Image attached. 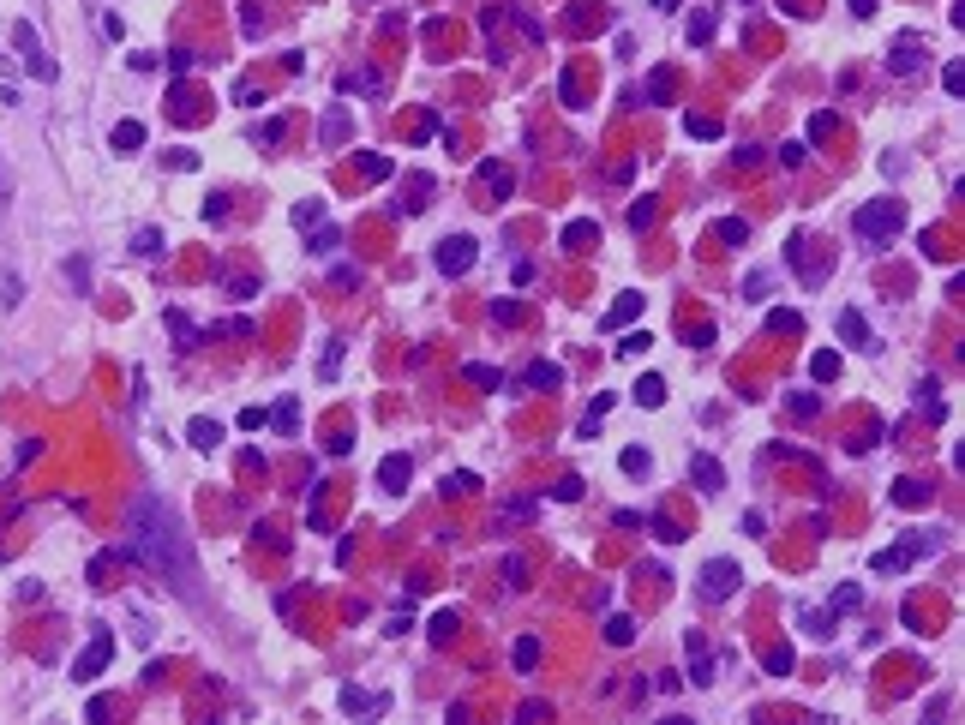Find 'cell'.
<instances>
[{
    "label": "cell",
    "mask_w": 965,
    "mask_h": 725,
    "mask_svg": "<svg viewBox=\"0 0 965 725\" xmlns=\"http://www.w3.org/2000/svg\"><path fill=\"white\" fill-rule=\"evenodd\" d=\"M132 558L144 564V570H156L174 594H198V558H192V534H186V522H180V510L168 504V498H156V492H144L138 504H132Z\"/></svg>",
    "instance_id": "6da1fadb"
},
{
    "label": "cell",
    "mask_w": 965,
    "mask_h": 725,
    "mask_svg": "<svg viewBox=\"0 0 965 725\" xmlns=\"http://www.w3.org/2000/svg\"><path fill=\"white\" fill-rule=\"evenodd\" d=\"M900 228H906V204H900V198H870V204L858 210V234H864L870 246H894Z\"/></svg>",
    "instance_id": "7a4b0ae2"
},
{
    "label": "cell",
    "mask_w": 965,
    "mask_h": 725,
    "mask_svg": "<svg viewBox=\"0 0 965 725\" xmlns=\"http://www.w3.org/2000/svg\"><path fill=\"white\" fill-rule=\"evenodd\" d=\"M12 48H18V60H24V72H30V78H42V84H54V78H60V66H54V54H42V36H36V24H30V18H18V24H12Z\"/></svg>",
    "instance_id": "3957f363"
},
{
    "label": "cell",
    "mask_w": 965,
    "mask_h": 725,
    "mask_svg": "<svg viewBox=\"0 0 965 725\" xmlns=\"http://www.w3.org/2000/svg\"><path fill=\"white\" fill-rule=\"evenodd\" d=\"M474 258H480V240H468V234H450V240H438V252H432L438 276H468Z\"/></svg>",
    "instance_id": "277c9868"
},
{
    "label": "cell",
    "mask_w": 965,
    "mask_h": 725,
    "mask_svg": "<svg viewBox=\"0 0 965 725\" xmlns=\"http://www.w3.org/2000/svg\"><path fill=\"white\" fill-rule=\"evenodd\" d=\"M108 660H114V636H108V630H96V636L84 642V654L72 660V678H78V684H90V678H102V672H108Z\"/></svg>",
    "instance_id": "5b68a950"
},
{
    "label": "cell",
    "mask_w": 965,
    "mask_h": 725,
    "mask_svg": "<svg viewBox=\"0 0 965 725\" xmlns=\"http://www.w3.org/2000/svg\"><path fill=\"white\" fill-rule=\"evenodd\" d=\"M930 552H936V540H930V534H924V540H900L894 552H876V558H870V570H876V576H888V570H906V564H918V558H930Z\"/></svg>",
    "instance_id": "8992f818"
},
{
    "label": "cell",
    "mask_w": 965,
    "mask_h": 725,
    "mask_svg": "<svg viewBox=\"0 0 965 725\" xmlns=\"http://www.w3.org/2000/svg\"><path fill=\"white\" fill-rule=\"evenodd\" d=\"M684 654H690V684L708 690V684H714V648H708V636L690 630V636H684Z\"/></svg>",
    "instance_id": "52a82bcc"
},
{
    "label": "cell",
    "mask_w": 965,
    "mask_h": 725,
    "mask_svg": "<svg viewBox=\"0 0 965 725\" xmlns=\"http://www.w3.org/2000/svg\"><path fill=\"white\" fill-rule=\"evenodd\" d=\"M486 186V204H504L510 192H516V174L504 168V162H480V174H474V192Z\"/></svg>",
    "instance_id": "ba28073f"
},
{
    "label": "cell",
    "mask_w": 965,
    "mask_h": 725,
    "mask_svg": "<svg viewBox=\"0 0 965 725\" xmlns=\"http://www.w3.org/2000/svg\"><path fill=\"white\" fill-rule=\"evenodd\" d=\"M702 594H708V600H732V594H738V564H732V558H714V564L702 570Z\"/></svg>",
    "instance_id": "9c48e42d"
},
{
    "label": "cell",
    "mask_w": 965,
    "mask_h": 725,
    "mask_svg": "<svg viewBox=\"0 0 965 725\" xmlns=\"http://www.w3.org/2000/svg\"><path fill=\"white\" fill-rule=\"evenodd\" d=\"M840 336H846V348L876 354V330H870V318H864V312H840Z\"/></svg>",
    "instance_id": "30bf717a"
},
{
    "label": "cell",
    "mask_w": 965,
    "mask_h": 725,
    "mask_svg": "<svg viewBox=\"0 0 965 725\" xmlns=\"http://www.w3.org/2000/svg\"><path fill=\"white\" fill-rule=\"evenodd\" d=\"M888 66H894L900 78H906V72H924V42H918V36H900L894 54H888Z\"/></svg>",
    "instance_id": "8fae6325"
},
{
    "label": "cell",
    "mask_w": 965,
    "mask_h": 725,
    "mask_svg": "<svg viewBox=\"0 0 965 725\" xmlns=\"http://www.w3.org/2000/svg\"><path fill=\"white\" fill-rule=\"evenodd\" d=\"M408 474H414V462H408V456H384V462H378V486H384L390 498H396V492H408Z\"/></svg>",
    "instance_id": "7c38bea8"
},
{
    "label": "cell",
    "mask_w": 965,
    "mask_h": 725,
    "mask_svg": "<svg viewBox=\"0 0 965 725\" xmlns=\"http://www.w3.org/2000/svg\"><path fill=\"white\" fill-rule=\"evenodd\" d=\"M786 252H792V270H798V276H804V282L816 288V276L828 270V258H810V240H804V234H798V240H792Z\"/></svg>",
    "instance_id": "4fadbf2b"
},
{
    "label": "cell",
    "mask_w": 965,
    "mask_h": 725,
    "mask_svg": "<svg viewBox=\"0 0 965 725\" xmlns=\"http://www.w3.org/2000/svg\"><path fill=\"white\" fill-rule=\"evenodd\" d=\"M690 480H696V492H720V486H726V468H720L714 456H690Z\"/></svg>",
    "instance_id": "5bb4252c"
},
{
    "label": "cell",
    "mask_w": 965,
    "mask_h": 725,
    "mask_svg": "<svg viewBox=\"0 0 965 725\" xmlns=\"http://www.w3.org/2000/svg\"><path fill=\"white\" fill-rule=\"evenodd\" d=\"M336 708H342V714H384V696H372V690H354V684H342Z\"/></svg>",
    "instance_id": "9a60e30c"
},
{
    "label": "cell",
    "mask_w": 965,
    "mask_h": 725,
    "mask_svg": "<svg viewBox=\"0 0 965 725\" xmlns=\"http://www.w3.org/2000/svg\"><path fill=\"white\" fill-rule=\"evenodd\" d=\"M108 144H114L120 156H132V150H144V120H120V126L108 132Z\"/></svg>",
    "instance_id": "2e32d148"
},
{
    "label": "cell",
    "mask_w": 965,
    "mask_h": 725,
    "mask_svg": "<svg viewBox=\"0 0 965 725\" xmlns=\"http://www.w3.org/2000/svg\"><path fill=\"white\" fill-rule=\"evenodd\" d=\"M666 402V378L660 372H642L636 378V408H660Z\"/></svg>",
    "instance_id": "e0dca14e"
},
{
    "label": "cell",
    "mask_w": 965,
    "mask_h": 725,
    "mask_svg": "<svg viewBox=\"0 0 965 725\" xmlns=\"http://www.w3.org/2000/svg\"><path fill=\"white\" fill-rule=\"evenodd\" d=\"M642 318V294H624L612 312H606V330H624V324H636Z\"/></svg>",
    "instance_id": "ac0fdd59"
},
{
    "label": "cell",
    "mask_w": 965,
    "mask_h": 725,
    "mask_svg": "<svg viewBox=\"0 0 965 725\" xmlns=\"http://www.w3.org/2000/svg\"><path fill=\"white\" fill-rule=\"evenodd\" d=\"M318 138H324V144H330V150H336V144H342V138H348V114H342V108H330V114H324V120H318Z\"/></svg>",
    "instance_id": "d6986e66"
},
{
    "label": "cell",
    "mask_w": 965,
    "mask_h": 725,
    "mask_svg": "<svg viewBox=\"0 0 965 725\" xmlns=\"http://www.w3.org/2000/svg\"><path fill=\"white\" fill-rule=\"evenodd\" d=\"M594 240H600V228H594V222H570V228H564V252H588Z\"/></svg>",
    "instance_id": "ffe728a7"
},
{
    "label": "cell",
    "mask_w": 965,
    "mask_h": 725,
    "mask_svg": "<svg viewBox=\"0 0 965 725\" xmlns=\"http://www.w3.org/2000/svg\"><path fill=\"white\" fill-rule=\"evenodd\" d=\"M522 384H534V390H558V384H564V372H558V366H546V360H534V366L522 372Z\"/></svg>",
    "instance_id": "44dd1931"
},
{
    "label": "cell",
    "mask_w": 965,
    "mask_h": 725,
    "mask_svg": "<svg viewBox=\"0 0 965 725\" xmlns=\"http://www.w3.org/2000/svg\"><path fill=\"white\" fill-rule=\"evenodd\" d=\"M612 402H618V396H612V390H606V396H594V408H588V420H582V426H576V438H594V432H600V420H606V414H612Z\"/></svg>",
    "instance_id": "7402d4cb"
},
{
    "label": "cell",
    "mask_w": 965,
    "mask_h": 725,
    "mask_svg": "<svg viewBox=\"0 0 965 725\" xmlns=\"http://www.w3.org/2000/svg\"><path fill=\"white\" fill-rule=\"evenodd\" d=\"M714 240H726V246H744V240H750V222H744V216H726V222H714Z\"/></svg>",
    "instance_id": "603a6c76"
},
{
    "label": "cell",
    "mask_w": 965,
    "mask_h": 725,
    "mask_svg": "<svg viewBox=\"0 0 965 725\" xmlns=\"http://www.w3.org/2000/svg\"><path fill=\"white\" fill-rule=\"evenodd\" d=\"M810 378H822V384H834V378H840V354H834V348H822V354H810Z\"/></svg>",
    "instance_id": "cb8c5ba5"
},
{
    "label": "cell",
    "mask_w": 965,
    "mask_h": 725,
    "mask_svg": "<svg viewBox=\"0 0 965 725\" xmlns=\"http://www.w3.org/2000/svg\"><path fill=\"white\" fill-rule=\"evenodd\" d=\"M606 642H612V648H630V642H636V618H624V612L606 618Z\"/></svg>",
    "instance_id": "d4e9b609"
},
{
    "label": "cell",
    "mask_w": 965,
    "mask_h": 725,
    "mask_svg": "<svg viewBox=\"0 0 965 725\" xmlns=\"http://www.w3.org/2000/svg\"><path fill=\"white\" fill-rule=\"evenodd\" d=\"M768 330H780V336H804V318L780 306V312H768Z\"/></svg>",
    "instance_id": "484cf974"
},
{
    "label": "cell",
    "mask_w": 965,
    "mask_h": 725,
    "mask_svg": "<svg viewBox=\"0 0 965 725\" xmlns=\"http://www.w3.org/2000/svg\"><path fill=\"white\" fill-rule=\"evenodd\" d=\"M192 444H198V450H216V444H222V426H216V420H192Z\"/></svg>",
    "instance_id": "4316f807"
},
{
    "label": "cell",
    "mask_w": 965,
    "mask_h": 725,
    "mask_svg": "<svg viewBox=\"0 0 965 725\" xmlns=\"http://www.w3.org/2000/svg\"><path fill=\"white\" fill-rule=\"evenodd\" d=\"M648 102H672V66H660V72L648 78Z\"/></svg>",
    "instance_id": "83f0119b"
},
{
    "label": "cell",
    "mask_w": 965,
    "mask_h": 725,
    "mask_svg": "<svg viewBox=\"0 0 965 725\" xmlns=\"http://www.w3.org/2000/svg\"><path fill=\"white\" fill-rule=\"evenodd\" d=\"M354 168H360L366 180H390V156H372V150H366V156H360Z\"/></svg>",
    "instance_id": "f1b7e54d"
},
{
    "label": "cell",
    "mask_w": 965,
    "mask_h": 725,
    "mask_svg": "<svg viewBox=\"0 0 965 725\" xmlns=\"http://www.w3.org/2000/svg\"><path fill=\"white\" fill-rule=\"evenodd\" d=\"M318 222H324V204H318V198L294 204V228H318Z\"/></svg>",
    "instance_id": "f546056e"
},
{
    "label": "cell",
    "mask_w": 965,
    "mask_h": 725,
    "mask_svg": "<svg viewBox=\"0 0 965 725\" xmlns=\"http://www.w3.org/2000/svg\"><path fill=\"white\" fill-rule=\"evenodd\" d=\"M324 450H330V456H348V450H354V438H348V432L330 420V426H324Z\"/></svg>",
    "instance_id": "4dcf8cb0"
},
{
    "label": "cell",
    "mask_w": 965,
    "mask_h": 725,
    "mask_svg": "<svg viewBox=\"0 0 965 725\" xmlns=\"http://www.w3.org/2000/svg\"><path fill=\"white\" fill-rule=\"evenodd\" d=\"M468 492H480V480H474V474H468V468H462V474H450V480H444V498H468Z\"/></svg>",
    "instance_id": "1f68e13d"
},
{
    "label": "cell",
    "mask_w": 965,
    "mask_h": 725,
    "mask_svg": "<svg viewBox=\"0 0 965 725\" xmlns=\"http://www.w3.org/2000/svg\"><path fill=\"white\" fill-rule=\"evenodd\" d=\"M534 666H540V642L522 636V642H516V672H534Z\"/></svg>",
    "instance_id": "d6a6232c"
},
{
    "label": "cell",
    "mask_w": 965,
    "mask_h": 725,
    "mask_svg": "<svg viewBox=\"0 0 965 725\" xmlns=\"http://www.w3.org/2000/svg\"><path fill=\"white\" fill-rule=\"evenodd\" d=\"M708 36H714V12H690V42L702 48Z\"/></svg>",
    "instance_id": "836d02e7"
},
{
    "label": "cell",
    "mask_w": 965,
    "mask_h": 725,
    "mask_svg": "<svg viewBox=\"0 0 965 725\" xmlns=\"http://www.w3.org/2000/svg\"><path fill=\"white\" fill-rule=\"evenodd\" d=\"M132 252H138V258H162V234H156V228H144V234L132 240Z\"/></svg>",
    "instance_id": "e575fe53"
},
{
    "label": "cell",
    "mask_w": 965,
    "mask_h": 725,
    "mask_svg": "<svg viewBox=\"0 0 965 725\" xmlns=\"http://www.w3.org/2000/svg\"><path fill=\"white\" fill-rule=\"evenodd\" d=\"M66 282H72L78 294H90V264H84V258H66Z\"/></svg>",
    "instance_id": "d590c367"
},
{
    "label": "cell",
    "mask_w": 965,
    "mask_h": 725,
    "mask_svg": "<svg viewBox=\"0 0 965 725\" xmlns=\"http://www.w3.org/2000/svg\"><path fill=\"white\" fill-rule=\"evenodd\" d=\"M168 330H174V342H180V348H186V342H192V336H198V330H192V318H186V312H180V306H174V312H168Z\"/></svg>",
    "instance_id": "8d00e7d4"
},
{
    "label": "cell",
    "mask_w": 965,
    "mask_h": 725,
    "mask_svg": "<svg viewBox=\"0 0 965 725\" xmlns=\"http://www.w3.org/2000/svg\"><path fill=\"white\" fill-rule=\"evenodd\" d=\"M468 384H480V390H498V384H504V372H498V366H468Z\"/></svg>",
    "instance_id": "74e56055"
},
{
    "label": "cell",
    "mask_w": 965,
    "mask_h": 725,
    "mask_svg": "<svg viewBox=\"0 0 965 725\" xmlns=\"http://www.w3.org/2000/svg\"><path fill=\"white\" fill-rule=\"evenodd\" d=\"M930 498V486H918V480H900L894 486V504H924Z\"/></svg>",
    "instance_id": "f35d334b"
},
{
    "label": "cell",
    "mask_w": 965,
    "mask_h": 725,
    "mask_svg": "<svg viewBox=\"0 0 965 725\" xmlns=\"http://www.w3.org/2000/svg\"><path fill=\"white\" fill-rule=\"evenodd\" d=\"M804 630H810L816 642H828V636H834V618H828V612H804Z\"/></svg>",
    "instance_id": "ab89813d"
},
{
    "label": "cell",
    "mask_w": 965,
    "mask_h": 725,
    "mask_svg": "<svg viewBox=\"0 0 965 725\" xmlns=\"http://www.w3.org/2000/svg\"><path fill=\"white\" fill-rule=\"evenodd\" d=\"M684 126H690V132H696V138H720V120H714V114H690V120H684Z\"/></svg>",
    "instance_id": "60d3db41"
},
{
    "label": "cell",
    "mask_w": 965,
    "mask_h": 725,
    "mask_svg": "<svg viewBox=\"0 0 965 725\" xmlns=\"http://www.w3.org/2000/svg\"><path fill=\"white\" fill-rule=\"evenodd\" d=\"M270 420H276L282 432H294V426H300V408H294V402H276V408H270Z\"/></svg>",
    "instance_id": "b9f144b4"
},
{
    "label": "cell",
    "mask_w": 965,
    "mask_h": 725,
    "mask_svg": "<svg viewBox=\"0 0 965 725\" xmlns=\"http://www.w3.org/2000/svg\"><path fill=\"white\" fill-rule=\"evenodd\" d=\"M582 492H588V486H582V474H564V480L552 486V498H564V504H570V498H582Z\"/></svg>",
    "instance_id": "7bdbcfd3"
},
{
    "label": "cell",
    "mask_w": 965,
    "mask_h": 725,
    "mask_svg": "<svg viewBox=\"0 0 965 725\" xmlns=\"http://www.w3.org/2000/svg\"><path fill=\"white\" fill-rule=\"evenodd\" d=\"M852 606H864V588H858V582H846V588L834 594V612H852Z\"/></svg>",
    "instance_id": "ee69618b"
},
{
    "label": "cell",
    "mask_w": 965,
    "mask_h": 725,
    "mask_svg": "<svg viewBox=\"0 0 965 725\" xmlns=\"http://www.w3.org/2000/svg\"><path fill=\"white\" fill-rule=\"evenodd\" d=\"M942 84H948L954 96H965V66H960V60H948V66H942Z\"/></svg>",
    "instance_id": "f6af8a7d"
},
{
    "label": "cell",
    "mask_w": 965,
    "mask_h": 725,
    "mask_svg": "<svg viewBox=\"0 0 965 725\" xmlns=\"http://www.w3.org/2000/svg\"><path fill=\"white\" fill-rule=\"evenodd\" d=\"M234 102H240V108H258V102H264V90L246 78V84H234Z\"/></svg>",
    "instance_id": "bcb514c9"
},
{
    "label": "cell",
    "mask_w": 965,
    "mask_h": 725,
    "mask_svg": "<svg viewBox=\"0 0 965 725\" xmlns=\"http://www.w3.org/2000/svg\"><path fill=\"white\" fill-rule=\"evenodd\" d=\"M768 288H774V282H768V270H750V282H744V294H750V300H768Z\"/></svg>",
    "instance_id": "7dc6e473"
},
{
    "label": "cell",
    "mask_w": 965,
    "mask_h": 725,
    "mask_svg": "<svg viewBox=\"0 0 965 725\" xmlns=\"http://www.w3.org/2000/svg\"><path fill=\"white\" fill-rule=\"evenodd\" d=\"M492 318H498V324H522V318H528V312H522V306H516V300H498V306H492Z\"/></svg>",
    "instance_id": "c3c4849f"
},
{
    "label": "cell",
    "mask_w": 965,
    "mask_h": 725,
    "mask_svg": "<svg viewBox=\"0 0 965 725\" xmlns=\"http://www.w3.org/2000/svg\"><path fill=\"white\" fill-rule=\"evenodd\" d=\"M624 468H630V474H648V468H654V456L636 444V450H624Z\"/></svg>",
    "instance_id": "681fc988"
},
{
    "label": "cell",
    "mask_w": 965,
    "mask_h": 725,
    "mask_svg": "<svg viewBox=\"0 0 965 725\" xmlns=\"http://www.w3.org/2000/svg\"><path fill=\"white\" fill-rule=\"evenodd\" d=\"M450 636H456V612H438L432 618V642H450Z\"/></svg>",
    "instance_id": "f907efd6"
},
{
    "label": "cell",
    "mask_w": 965,
    "mask_h": 725,
    "mask_svg": "<svg viewBox=\"0 0 965 725\" xmlns=\"http://www.w3.org/2000/svg\"><path fill=\"white\" fill-rule=\"evenodd\" d=\"M252 138H258V144H276V138H288V120H270V126H258Z\"/></svg>",
    "instance_id": "816d5d0a"
},
{
    "label": "cell",
    "mask_w": 965,
    "mask_h": 725,
    "mask_svg": "<svg viewBox=\"0 0 965 725\" xmlns=\"http://www.w3.org/2000/svg\"><path fill=\"white\" fill-rule=\"evenodd\" d=\"M654 222V198H636V210H630V228H648Z\"/></svg>",
    "instance_id": "f5cc1de1"
},
{
    "label": "cell",
    "mask_w": 965,
    "mask_h": 725,
    "mask_svg": "<svg viewBox=\"0 0 965 725\" xmlns=\"http://www.w3.org/2000/svg\"><path fill=\"white\" fill-rule=\"evenodd\" d=\"M648 342H654V336H648V330H630V336H624V342H618V354H642V348H648Z\"/></svg>",
    "instance_id": "db71d44e"
},
{
    "label": "cell",
    "mask_w": 965,
    "mask_h": 725,
    "mask_svg": "<svg viewBox=\"0 0 965 725\" xmlns=\"http://www.w3.org/2000/svg\"><path fill=\"white\" fill-rule=\"evenodd\" d=\"M336 240H342V234H336V228H318V234H312V240H306V246H312V252H330V246H336Z\"/></svg>",
    "instance_id": "11a10c76"
},
{
    "label": "cell",
    "mask_w": 965,
    "mask_h": 725,
    "mask_svg": "<svg viewBox=\"0 0 965 725\" xmlns=\"http://www.w3.org/2000/svg\"><path fill=\"white\" fill-rule=\"evenodd\" d=\"M336 366H342V342H330V348H324V360H318V372H324V378H330V372H336Z\"/></svg>",
    "instance_id": "9f6ffc18"
},
{
    "label": "cell",
    "mask_w": 965,
    "mask_h": 725,
    "mask_svg": "<svg viewBox=\"0 0 965 725\" xmlns=\"http://www.w3.org/2000/svg\"><path fill=\"white\" fill-rule=\"evenodd\" d=\"M780 162H786V168H804V144H780Z\"/></svg>",
    "instance_id": "6f0895ef"
},
{
    "label": "cell",
    "mask_w": 965,
    "mask_h": 725,
    "mask_svg": "<svg viewBox=\"0 0 965 725\" xmlns=\"http://www.w3.org/2000/svg\"><path fill=\"white\" fill-rule=\"evenodd\" d=\"M852 12H858V18H870V12H876V0H852Z\"/></svg>",
    "instance_id": "680465c9"
},
{
    "label": "cell",
    "mask_w": 965,
    "mask_h": 725,
    "mask_svg": "<svg viewBox=\"0 0 965 725\" xmlns=\"http://www.w3.org/2000/svg\"><path fill=\"white\" fill-rule=\"evenodd\" d=\"M654 6H678V0H654Z\"/></svg>",
    "instance_id": "91938a15"
}]
</instances>
